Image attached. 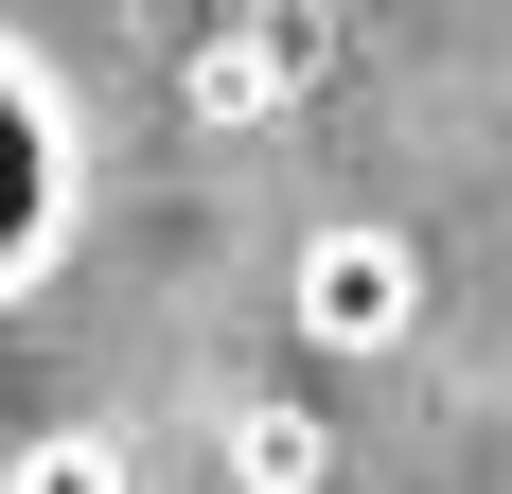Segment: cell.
<instances>
[{
  "label": "cell",
  "mask_w": 512,
  "mask_h": 494,
  "mask_svg": "<svg viewBox=\"0 0 512 494\" xmlns=\"http://www.w3.org/2000/svg\"><path fill=\"white\" fill-rule=\"evenodd\" d=\"M283 318H301V353H407L424 336V247L389 230V212H336V230L283 265Z\"/></svg>",
  "instance_id": "6da1fadb"
},
{
  "label": "cell",
  "mask_w": 512,
  "mask_h": 494,
  "mask_svg": "<svg viewBox=\"0 0 512 494\" xmlns=\"http://www.w3.org/2000/svg\"><path fill=\"white\" fill-rule=\"evenodd\" d=\"M71 177H89V159H71V89L0 36V300L53 283V247H71Z\"/></svg>",
  "instance_id": "7a4b0ae2"
},
{
  "label": "cell",
  "mask_w": 512,
  "mask_h": 494,
  "mask_svg": "<svg viewBox=\"0 0 512 494\" xmlns=\"http://www.w3.org/2000/svg\"><path fill=\"white\" fill-rule=\"evenodd\" d=\"M212 459H230V494H336V424H318L301 389H248L212 424Z\"/></svg>",
  "instance_id": "3957f363"
},
{
  "label": "cell",
  "mask_w": 512,
  "mask_h": 494,
  "mask_svg": "<svg viewBox=\"0 0 512 494\" xmlns=\"http://www.w3.org/2000/svg\"><path fill=\"white\" fill-rule=\"evenodd\" d=\"M283 53H301V36H265V18H248V36H195V71H177V89H195V124H248V106H283V89H301Z\"/></svg>",
  "instance_id": "277c9868"
},
{
  "label": "cell",
  "mask_w": 512,
  "mask_h": 494,
  "mask_svg": "<svg viewBox=\"0 0 512 494\" xmlns=\"http://www.w3.org/2000/svg\"><path fill=\"white\" fill-rule=\"evenodd\" d=\"M0 494H124V442L106 424H36V442L0 459Z\"/></svg>",
  "instance_id": "5b68a950"
}]
</instances>
